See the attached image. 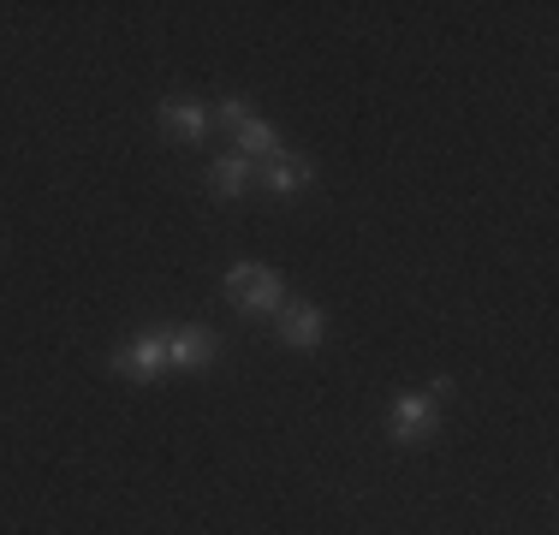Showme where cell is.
<instances>
[{
  "label": "cell",
  "mask_w": 559,
  "mask_h": 535,
  "mask_svg": "<svg viewBox=\"0 0 559 535\" xmlns=\"http://www.w3.org/2000/svg\"><path fill=\"white\" fill-rule=\"evenodd\" d=\"M215 119H221L226 131H233V126H245V119H250V102H245V96H226V102L215 107Z\"/></svg>",
  "instance_id": "10"
},
{
  "label": "cell",
  "mask_w": 559,
  "mask_h": 535,
  "mask_svg": "<svg viewBox=\"0 0 559 535\" xmlns=\"http://www.w3.org/2000/svg\"><path fill=\"white\" fill-rule=\"evenodd\" d=\"M452 393V381H435L429 393H405L393 405V440L399 447H411V440H429L435 435V405Z\"/></svg>",
  "instance_id": "2"
},
{
  "label": "cell",
  "mask_w": 559,
  "mask_h": 535,
  "mask_svg": "<svg viewBox=\"0 0 559 535\" xmlns=\"http://www.w3.org/2000/svg\"><path fill=\"white\" fill-rule=\"evenodd\" d=\"M322 333H328V316L316 310V304L286 298V310H280V345H292V352H316Z\"/></svg>",
  "instance_id": "5"
},
{
  "label": "cell",
  "mask_w": 559,
  "mask_h": 535,
  "mask_svg": "<svg viewBox=\"0 0 559 535\" xmlns=\"http://www.w3.org/2000/svg\"><path fill=\"white\" fill-rule=\"evenodd\" d=\"M250 179H257V160H245V155H215V173H209V185H215L221 197H238Z\"/></svg>",
  "instance_id": "9"
},
{
  "label": "cell",
  "mask_w": 559,
  "mask_h": 535,
  "mask_svg": "<svg viewBox=\"0 0 559 535\" xmlns=\"http://www.w3.org/2000/svg\"><path fill=\"white\" fill-rule=\"evenodd\" d=\"M162 126H167V138L197 143V138L209 131V107L197 102V96H167V102H162Z\"/></svg>",
  "instance_id": "7"
},
{
  "label": "cell",
  "mask_w": 559,
  "mask_h": 535,
  "mask_svg": "<svg viewBox=\"0 0 559 535\" xmlns=\"http://www.w3.org/2000/svg\"><path fill=\"white\" fill-rule=\"evenodd\" d=\"M162 364H167V340H162V328L138 333V340H126V345L114 352V369H119V374H131V381H143V387H150L155 374H162Z\"/></svg>",
  "instance_id": "4"
},
{
  "label": "cell",
  "mask_w": 559,
  "mask_h": 535,
  "mask_svg": "<svg viewBox=\"0 0 559 535\" xmlns=\"http://www.w3.org/2000/svg\"><path fill=\"white\" fill-rule=\"evenodd\" d=\"M257 173H262V185H269L274 197H292V191H304V185L316 179V160H310V155H286V150H280L274 160H262Z\"/></svg>",
  "instance_id": "6"
},
{
  "label": "cell",
  "mask_w": 559,
  "mask_h": 535,
  "mask_svg": "<svg viewBox=\"0 0 559 535\" xmlns=\"http://www.w3.org/2000/svg\"><path fill=\"white\" fill-rule=\"evenodd\" d=\"M226 292H233V304L245 316H280L286 310V280H280L274 268H257V262L226 268Z\"/></svg>",
  "instance_id": "1"
},
{
  "label": "cell",
  "mask_w": 559,
  "mask_h": 535,
  "mask_svg": "<svg viewBox=\"0 0 559 535\" xmlns=\"http://www.w3.org/2000/svg\"><path fill=\"white\" fill-rule=\"evenodd\" d=\"M162 340H167V364L173 369H209L221 357L215 328H203V321H191V328H162Z\"/></svg>",
  "instance_id": "3"
},
{
  "label": "cell",
  "mask_w": 559,
  "mask_h": 535,
  "mask_svg": "<svg viewBox=\"0 0 559 535\" xmlns=\"http://www.w3.org/2000/svg\"><path fill=\"white\" fill-rule=\"evenodd\" d=\"M233 155H245V160H274V155H280L274 126H262V119H245V126H233Z\"/></svg>",
  "instance_id": "8"
}]
</instances>
